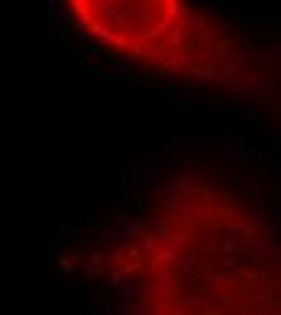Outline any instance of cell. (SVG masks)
<instances>
[{"instance_id":"1","label":"cell","mask_w":281,"mask_h":315,"mask_svg":"<svg viewBox=\"0 0 281 315\" xmlns=\"http://www.w3.org/2000/svg\"><path fill=\"white\" fill-rule=\"evenodd\" d=\"M66 10L76 12L82 27L92 32L104 46H116L146 58L168 63V42L184 32L189 0H63Z\"/></svg>"}]
</instances>
